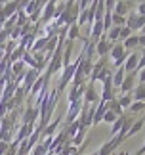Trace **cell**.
Segmentation results:
<instances>
[{"label":"cell","mask_w":145,"mask_h":155,"mask_svg":"<svg viewBox=\"0 0 145 155\" xmlns=\"http://www.w3.org/2000/svg\"><path fill=\"white\" fill-rule=\"evenodd\" d=\"M6 2H10V0H0V6H4Z\"/></svg>","instance_id":"60d3db41"},{"label":"cell","mask_w":145,"mask_h":155,"mask_svg":"<svg viewBox=\"0 0 145 155\" xmlns=\"http://www.w3.org/2000/svg\"><path fill=\"white\" fill-rule=\"evenodd\" d=\"M143 124H145V117H141V119H137V121L130 127V130H128V136L126 138H130V136H134V134H137L140 130L143 128Z\"/></svg>","instance_id":"603a6c76"},{"label":"cell","mask_w":145,"mask_h":155,"mask_svg":"<svg viewBox=\"0 0 145 155\" xmlns=\"http://www.w3.org/2000/svg\"><path fill=\"white\" fill-rule=\"evenodd\" d=\"M105 63H107V56L99 58L98 61L94 63V69H92V75H90V81H95V82H98V77H99L101 71L105 69Z\"/></svg>","instance_id":"4fadbf2b"},{"label":"cell","mask_w":145,"mask_h":155,"mask_svg":"<svg viewBox=\"0 0 145 155\" xmlns=\"http://www.w3.org/2000/svg\"><path fill=\"white\" fill-rule=\"evenodd\" d=\"M94 0H78V8H80V12H84V10H88L90 8V4H92Z\"/></svg>","instance_id":"d6a6232c"},{"label":"cell","mask_w":145,"mask_h":155,"mask_svg":"<svg viewBox=\"0 0 145 155\" xmlns=\"http://www.w3.org/2000/svg\"><path fill=\"white\" fill-rule=\"evenodd\" d=\"M105 113H107V102H99L98 107H95V113H94V124H99L103 121Z\"/></svg>","instance_id":"2e32d148"},{"label":"cell","mask_w":145,"mask_h":155,"mask_svg":"<svg viewBox=\"0 0 145 155\" xmlns=\"http://www.w3.org/2000/svg\"><path fill=\"white\" fill-rule=\"evenodd\" d=\"M140 35H145V25H143V27L140 29Z\"/></svg>","instance_id":"ab89813d"},{"label":"cell","mask_w":145,"mask_h":155,"mask_svg":"<svg viewBox=\"0 0 145 155\" xmlns=\"http://www.w3.org/2000/svg\"><path fill=\"white\" fill-rule=\"evenodd\" d=\"M114 46V42H111V40L107 38V35H103L98 42H95V54H98V58H103L107 56L109 52H111V48Z\"/></svg>","instance_id":"5b68a950"},{"label":"cell","mask_w":145,"mask_h":155,"mask_svg":"<svg viewBox=\"0 0 145 155\" xmlns=\"http://www.w3.org/2000/svg\"><path fill=\"white\" fill-rule=\"evenodd\" d=\"M105 35H107V38L111 40V42L117 44V40H118V37H120V27H114V25H113V29H111L109 33H105Z\"/></svg>","instance_id":"83f0119b"},{"label":"cell","mask_w":145,"mask_h":155,"mask_svg":"<svg viewBox=\"0 0 145 155\" xmlns=\"http://www.w3.org/2000/svg\"><path fill=\"white\" fill-rule=\"evenodd\" d=\"M88 155H99V151H94V153H88Z\"/></svg>","instance_id":"b9f144b4"},{"label":"cell","mask_w":145,"mask_h":155,"mask_svg":"<svg viewBox=\"0 0 145 155\" xmlns=\"http://www.w3.org/2000/svg\"><path fill=\"white\" fill-rule=\"evenodd\" d=\"M130 35H132V29H130V27H126V25H124V27H120V37H118V38L122 40V42L130 37Z\"/></svg>","instance_id":"1f68e13d"},{"label":"cell","mask_w":145,"mask_h":155,"mask_svg":"<svg viewBox=\"0 0 145 155\" xmlns=\"http://www.w3.org/2000/svg\"><path fill=\"white\" fill-rule=\"evenodd\" d=\"M107 107H109L111 111H114L117 115H124V109H122V105H120V102H118L117 98L109 100V102H107Z\"/></svg>","instance_id":"7402d4cb"},{"label":"cell","mask_w":145,"mask_h":155,"mask_svg":"<svg viewBox=\"0 0 145 155\" xmlns=\"http://www.w3.org/2000/svg\"><path fill=\"white\" fill-rule=\"evenodd\" d=\"M118 117H120V115H117L114 111H111V109L107 107V113L103 115V123H107V124H114V121H117Z\"/></svg>","instance_id":"4316f807"},{"label":"cell","mask_w":145,"mask_h":155,"mask_svg":"<svg viewBox=\"0 0 145 155\" xmlns=\"http://www.w3.org/2000/svg\"><path fill=\"white\" fill-rule=\"evenodd\" d=\"M78 37H82V35H80V25H78V23H72V25L67 29V38L75 42Z\"/></svg>","instance_id":"ffe728a7"},{"label":"cell","mask_w":145,"mask_h":155,"mask_svg":"<svg viewBox=\"0 0 145 155\" xmlns=\"http://www.w3.org/2000/svg\"><path fill=\"white\" fill-rule=\"evenodd\" d=\"M38 115H40V113H38V107L29 105L27 111H25V115H23V124H34V119L38 117Z\"/></svg>","instance_id":"5bb4252c"},{"label":"cell","mask_w":145,"mask_h":155,"mask_svg":"<svg viewBox=\"0 0 145 155\" xmlns=\"http://www.w3.org/2000/svg\"><path fill=\"white\" fill-rule=\"evenodd\" d=\"M78 15H80V8H78V2H67V8H65L63 12V15L59 17V19H53V23H56V27L59 25H67L71 27L72 23H76L78 21Z\"/></svg>","instance_id":"6da1fadb"},{"label":"cell","mask_w":145,"mask_h":155,"mask_svg":"<svg viewBox=\"0 0 145 155\" xmlns=\"http://www.w3.org/2000/svg\"><path fill=\"white\" fill-rule=\"evenodd\" d=\"M136 77H137V71H134V73H126L124 81H122V86H120V92H122V94H132V92H134Z\"/></svg>","instance_id":"52a82bcc"},{"label":"cell","mask_w":145,"mask_h":155,"mask_svg":"<svg viewBox=\"0 0 145 155\" xmlns=\"http://www.w3.org/2000/svg\"><path fill=\"white\" fill-rule=\"evenodd\" d=\"M84 102H86V104H94V105H98L101 102V92H98V88H95V81L88 82L86 92H84Z\"/></svg>","instance_id":"277c9868"},{"label":"cell","mask_w":145,"mask_h":155,"mask_svg":"<svg viewBox=\"0 0 145 155\" xmlns=\"http://www.w3.org/2000/svg\"><path fill=\"white\" fill-rule=\"evenodd\" d=\"M124 77H126V71H124V67H118V69L113 73V86H114V88H120V86H122V81H124Z\"/></svg>","instance_id":"d6986e66"},{"label":"cell","mask_w":145,"mask_h":155,"mask_svg":"<svg viewBox=\"0 0 145 155\" xmlns=\"http://www.w3.org/2000/svg\"><path fill=\"white\" fill-rule=\"evenodd\" d=\"M65 2H76V0H65Z\"/></svg>","instance_id":"7bdbcfd3"},{"label":"cell","mask_w":145,"mask_h":155,"mask_svg":"<svg viewBox=\"0 0 145 155\" xmlns=\"http://www.w3.org/2000/svg\"><path fill=\"white\" fill-rule=\"evenodd\" d=\"M132 6H134V4H132L130 0H117V4H114V10H113V14L126 17V15H130V14H132Z\"/></svg>","instance_id":"9c48e42d"},{"label":"cell","mask_w":145,"mask_h":155,"mask_svg":"<svg viewBox=\"0 0 145 155\" xmlns=\"http://www.w3.org/2000/svg\"><path fill=\"white\" fill-rule=\"evenodd\" d=\"M17 12H19V8H17V2L15 0H10V2H6L4 6H0V15H2V19H10V17H14Z\"/></svg>","instance_id":"ba28073f"},{"label":"cell","mask_w":145,"mask_h":155,"mask_svg":"<svg viewBox=\"0 0 145 155\" xmlns=\"http://www.w3.org/2000/svg\"><path fill=\"white\" fill-rule=\"evenodd\" d=\"M113 25H114V27H124V25H126V17L113 14Z\"/></svg>","instance_id":"4dcf8cb0"},{"label":"cell","mask_w":145,"mask_h":155,"mask_svg":"<svg viewBox=\"0 0 145 155\" xmlns=\"http://www.w3.org/2000/svg\"><path fill=\"white\" fill-rule=\"evenodd\" d=\"M137 63H140V54L134 50V52L128 54V58H126V61H124L122 67H124L126 73H134V71L137 69Z\"/></svg>","instance_id":"30bf717a"},{"label":"cell","mask_w":145,"mask_h":155,"mask_svg":"<svg viewBox=\"0 0 145 155\" xmlns=\"http://www.w3.org/2000/svg\"><path fill=\"white\" fill-rule=\"evenodd\" d=\"M120 105H122V109H128V107L134 104V94H122V96L118 98Z\"/></svg>","instance_id":"484cf974"},{"label":"cell","mask_w":145,"mask_h":155,"mask_svg":"<svg viewBox=\"0 0 145 155\" xmlns=\"http://www.w3.org/2000/svg\"><path fill=\"white\" fill-rule=\"evenodd\" d=\"M143 150H145V144H143Z\"/></svg>","instance_id":"f6af8a7d"},{"label":"cell","mask_w":145,"mask_h":155,"mask_svg":"<svg viewBox=\"0 0 145 155\" xmlns=\"http://www.w3.org/2000/svg\"><path fill=\"white\" fill-rule=\"evenodd\" d=\"M137 79H140V84H145V69L137 71Z\"/></svg>","instance_id":"d590c367"},{"label":"cell","mask_w":145,"mask_h":155,"mask_svg":"<svg viewBox=\"0 0 145 155\" xmlns=\"http://www.w3.org/2000/svg\"><path fill=\"white\" fill-rule=\"evenodd\" d=\"M145 46V35H140V48Z\"/></svg>","instance_id":"74e56055"},{"label":"cell","mask_w":145,"mask_h":155,"mask_svg":"<svg viewBox=\"0 0 145 155\" xmlns=\"http://www.w3.org/2000/svg\"><path fill=\"white\" fill-rule=\"evenodd\" d=\"M76 67H78V59H76V61H71L67 67H63V75H61V81H59V86H57V92L59 94L67 88L69 82H72V77H75Z\"/></svg>","instance_id":"7a4b0ae2"},{"label":"cell","mask_w":145,"mask_h":155,"mask_svg":"<svg viewBox=\"0 0 145 155\" xmlns=\"http://www.w3.org/2000/svg\"><path fill=\"white\" fill-rule=\"evenodd\" d=\"M145 25V15H140V14H130L126 17V27L132 29V33L134 31H140V29Z\"/></svg>","instance_id":"8992f818"},{"label":"cell","mask_w":145,"mask_h":155,"mask_svg":"<svg viewBox=\"0 0 145 155\" xmlns=\"http://www.w3.org/2000/svg\"><path fill=\"white\" fill-rule=\"evenodd\" d=\"M141 69H145V52L140 56V63H137V69L136 71H141Z\"/></svg>","instance_id":"e575fe53"},{"label":"cell","mask_w":145,"mask_h":155,"mask_svg":"<svg viewBox=\"0 0 145 155\" xmlns=\"http://www.w3.org/2000/svg\"><path fill=\"white\" fill-rule=\"evenodd\" d=\"M134 102H145V84H137L134 88Z\"/></svg>","instance_id":"d4e9b609"},{"label":"cell","mask_w":145,"mask_h":155,"mask_svg":"<svg viewBox=\"0 0 145 155\" xmlns=\"http://www.w3.org/2000/svg\"><path fill=\"white\" fill-rule=\"evenodd\" d=\"M59 123H61V117H57L53 123H50V124H48V127L44 128V132H42V138H44V140H48V138H53V132L57 130Z\"/></svg>","instance_id":"e0dca14e"},{"label":"cell","mask_w":145,"mask_h":155,"mask_svg":"<svg viewBox=\"0 0 145 155\" xmlns=\"http://www.w3.org/2000/svg\"><path fill=\"white\" fill-rule=\"evenodd\" d=\"M65 8H67V2H57V6H56V15H53V19H59V17L63 15V12H65Z\"/></svg>","instance_id":"f1b7e54d"},{"label":"cell","mask_w":145,"mask_h":155,"mask_svg":"<svg viewBox=\"0 0 145 155\" xmlns=\"http://www.w3.org/2000/svg\"><path fill=\"white\" fill-rule=\"evenodd\" d=\"M137 14L145 15V2H140V6H137Z\"/></svg>","instance_id":"8d00e7d4"},{"label":"cell","mask_w":145,"mask_h":155,"mask_svg":"<svg viewBox=\"0 0 145 155\" xmlns=\"http://www.w3.org/2000/svg\"><path fill=\"white\" fill-rule=\"evenodd\" d=\"M118 155H128V153H126V151H122V153H118Z\"/></svg>","instance_id":"ee69618b"},{"label":"cell","mask_w":145,"mask_h":155,"mask_svg":"<svg viewBox=\"0 0 145 155\" xmlns=\"http://www.w3.org/2000/svg\"><path fill=\"white\" fill-rule=\"evenodd\" d=\"M82 153H84V147H78L76 153H72V155H82Z\"/></svg>","instance_id":"f35d334b"},{"label":"cell","mask_w":145,"mask_h":155,"mask_svg":"<svg viewBox=\"0 0 145 155\" xmlns=\"http://www.w3.org/2000/svg\"><path fill=\"white\" fill-rule=\"evenodd\" d=\"M114 4H117V0H105V12H113Z\"/></svg>","instance_id":"836d02e7"},{"label":"cell","mask_w":145,"mask_h":155,"mask_svg":"<svg viewBox=\"0 0 145 155\" xmlns=\"http://www.w3.org/2000/svg\"><path fill=\"white\" fill-rule=\"evenodd\" d=\"M50 38L52 37H40V38H36L34 44H33V48H31V52H46V46H48V42H50Z\"/></svg>","instance_id":"ac0fdd59"},{"label":"cell","mask_w":145,"mask_h":155,"mask_svg":"<svg viewBox=\"0 0 145 155\" xmlns=\"http://www.w3.org/2000/svg\"><path fill=\"white\" fill-rule=\"evenodd\" d=\"M122 46L126 48V52H128V50H132V52H134L136 48H140V35L132 33L130 37H128V38H126L124 42H122Z\"/></svg>","instance_id":"9a60e30c"},{"label":"cell","mask_w":145,"mask_h":155,"mask_svg":"<svg viewBox=\"0 0 145 155\" xmlns=\"http://www.w3.org/2000/svg\"><path fill=\"white\" fill-rule=\"evenodd\" d=\"M143 109H145V102H134V104L128 107L130 113H140V111H143Z\"/></svg>","instance_id":"f546056e"},{"label":"cell","mask_w":145,"mask_h":155,"mask_svg":"<svg viewBox=\"0 0 145 155\" xmlns=\"http://www.w3.org/2000/svg\"><path fill=\"white\" fill-rule=\"evenodd\" d=\"M86 86L88 84H78V86H72L71 84V90H69V104L76 102V100H82L84 98V92H86Z\"/></svg>","instance_id":"8fae6325"},{"label":"cell","mask_w":145,"mask_h":155,"mask_svg":"<svg viewBox=\"0 0 145 155\" xmlns=\"http://www.w3.org/2000/svg\"><path fill=\"white\" fill-rule=\"evenodd\" d=\"M38 77H40V73L36 69H27V73H25V84H23V88H25L27 94L31 92V88H33V84L36 82Z\"/></svg>","instance_id":"7c38bea8"},{"label":"cell","mask_w":145,"mask_h":155,"mask_svg":"<svg viewBox=\"0 0 145 155\" xmlns=\"http://www.w3.org/2000/svg\"><path fill=\"white\" fill-rule=\"evenodd\" d=\"M109 56H111L113 65L118 69V67H122V65H124L126 58H128V52H126V48H124L122 44H114L113 48H111V52H109Z\"/></svg>","instance_id":"3957f363"},{"label":"cell","mask_w":145,"mask_h":155,"mask_svg":"<svg viewBox=\"0 0 145 155\" xmlns=\"http://www.w3.org/2000/svg\"><path fill=\"white\" fill-rule=\"evenodd\" d=\"M124 121H126V113H124V115H120V117L117 119V121H114V124L111 127V136H117V134L120 132V128H122Z\"/></svg>","instance_id":"cb8c5ba5"},{"label":"cell","mask_w":145,"mask_h":155,"mask_svg":"<svg viewBox=\"0 0 145 155\" xmlns=\"http://www.w3.org/2000/svg\"><path fill=\"white\" fill-rule=\"evenodd\" d=\"M84 136H86V127H80V128H78V132L72 136L71 144L75 146V147H76V146H80V144H84Z\"/></svg>","instance_id":"44dd1931"}]
</instances>
